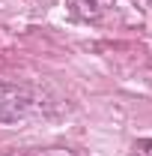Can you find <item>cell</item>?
<instances>
[{
    "mask_svg": "<svg viewBox=\"0 0 152 156\" xmlns=\"http://www.w3.org/2000/svg\"><path fill=\"white\" fill-rule=\"evenodd\" d=\"M131 156H152V138H137L131 147Z\"/></svg>",
    "mask_w": 152,
    "mask_h": 156,
    "instance_id": "obj_1",
    "label": "cell"
}]
</instances>
